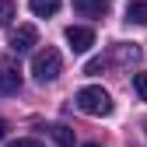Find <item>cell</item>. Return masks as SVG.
<instances>
[{
	"mask_svg": "<svg viewBox=\"0 0 147 147\" xmlns=\"http://www.w3.org/2000/svg\"><path fill=\"white\" fill-rule=\"evenodd\" d=\"M84 147H102V144H84Z\"/></svg>",
	"mask_w": 147,
	"mask_h": 147,
	"instance_id": "2e32d148",
	"label": "cell"
},
{
	"mask_svg": "<svg viewBox=\"0 0 147 147\" xmlns=\"http://www.w3.org/2000/svg\"><path fill=\"white\" fill-rule=\"evenodd\" d=\"M67 42H70L74 53H88L91 46H95V32L84 28V25H70L67 28Z\"/></svg>",
	"mask_w": 147,
	"mask_h": 147,
	"instance_id": "277c9868",
	"label": "cell"
},
{
	"mask_svg": "<svg viewBox=\"0 0 147 147\" xmlns=\"http://www.w3.org/2000/svg\"><path fill=\"white\" fill-rule=\"evenodd\" d=\"M49 133H53V140H56L60 147H74V130H70V126L56 123V126H49Z\"/></svg>",
	"mask_w": 147,
	"mask_h": 147,
	"instance_id": "9c48e42d",
	"label": "cell"
},
{
	"mask_svg": "<svg viewBox=\"0 0 147 147\" xmlns=\"http://www.w3.org/2000/svg\"><path fill=\"white\" fill-rule=\"evenodd\" d=\"M18 91H21V74L4 67L0 70V95H18Z\"/></svg>",
	"mask_w": 147,
	"mask_h": 147,
	"instance_id": "8992f818",
	"label": "cell"
},
{
	"mask_svg": "<svg viewBox=\"0 0 147 147\" xmlns=\"http://www.w3.org/2000/svg\"><path fill=\"white\" fill-rule=\"evenodd\" d=\"M77 109L84 116H112V98H109V91L98 88V84H88L77 91Z\"/></svg>",
	"mask_w": 147,
	"mask_h": 147,
	"instance_id": "6da1fadb",
	"label": "cell"
},
{
	"mask_svg": "<svg viewBox=\"0 0 147 147\" xmlns=\"http://www.w3.org/2000/svg\"><path fill=\"white\" fill-rule=\"evenodd\" d=\"M28 4H32V11L39 14V18H53V14L60 11L63 0H28Z\"/></svg>",
	"mask_w": 147,
	"mask_h": 147,
	"instance_id": "ba28073f",
	"label": "cell"
},
{
	"mask_svg": "<svg viewBox=\"0 0 147 147\" xmlns=\"http://www.w3.org/2000/svg\"><path fill=\"white\" fill-rule=\"evenodd\" d=\"M126 18H130L133 25H147V4L144 0H130V4H126Z\"/></svg>",
	"mask_w": 147,
	"mask_h": 147,
	"instance_id": "52a82bcc",
	"label": "cell"
},
{
	"mask_svg": "<svg viewBox=\"0 0 147 147\" xmlns=\"http://www.w3.org/2000/svg\"><path fill=\"white\" fill-rule=\"evenodd\" d=\"M60 70H63V60H60V53L53 49V46L39 49V53L32 56V74H35V81H39V84L56 81V77H60Z\"/></svg>",
	"mask_w": 147,
	"mask_h": 147,
	"instance_id": "7a4b0ae2",
	"label": "cell"
},
{
	"mask_svg": "<svg viewBox=\"0 0 147 147\" xmlns=\"http://www.w3.org/2000/svg\"><path fill=\"white\" fill-rule=\"evenodd\" d=\"M133 88H137V95L147 102V74H133Z\"/></svg>",
	"mask_w": 147,
	"mask_h": 147,
	"instance_id": "7c38bea8",
	"label": "cell"
},
{
	"mask_svg": "<svg viewBox=\"0 0 147 147\" xmlns=\"http://www.w3.org/2000/svg\"><path fill=\"white\" fill-rule=\"evenodd\" d=\"M35 42H39V28H35V25H18L11 32V49L14 53H28Z\"/></svg>",
	"mask_w": 147,
	"mask_h": 147,
	"instance_id": "3957f363",
	"label": "cell"
},
{
	"mask_svg": "<svg viewBox=\"0 0 147 147\" xmlns=\"http://www.w3.org/2000/svg\"><path fill=\"white\" fill-rule=\"evenodd\" d=\"M7 147H42V140H35V137H21V140H11Z\"/></svg>",
	"mask_w": 147,
	"mask_h": 147,
	"instance_id": "5bb4252c",
	"label": "cell"
},
{
	"mask_svg": "<svg viewBox=\"0 0 147 147\" xmlns=\"http://www.w3.org/2000/svg\"><path fill=\"white\" fill-rule=\"evenodd\" d=\"M74 11L81 18H102L109 11V0H74Z\"/></svg>",
	"mask_w": 147,
	"mask_h": 147,
	"instance_id": "5b68a950",
	"label": "cell"
},
{
	"mask_svg": "<svg viewBox=\"0 0 147 147\" xmlns=\"http://www.w3.org/2000/svg\"><path fill=\"white\" fill-rule=\"evenodd\" d=\"M105 67H109V60H91V63L84 67V74H91V77H95V74H102Z\"/></svg>",
	"mask_w": 147,
	"mask_h": 147,
	"instance_id": "4fadbf2b",
	"label": "cell"
},
{
	"mask_svg": "<svg viewBox=\"0 0 147 147\" xmlns=\"http://www.w3.org/2000/svg\"><path fill=\"white\" fill-rule=\"evenodd\" d=\"M116 60H123V63H137L140 60V49L130 42V46H116Z\"/></svg>",
	"mask_w": 147,
	"mask_h": 147,
	"instance_id": "30bf717a",
	"label": "cell"
},
{
	"mask_svg": "<svg viewBox=\"0 0 147 147\" xmlns=\"http://www.w3.org/2000/svg\"><path fill=\"white\" fill-rule=\"evenodd\" d=\"M14 0H0V28H4V25H11V18H14Z\"/></svg>",
	"mask_w": 147,
	"mask_h": 147,
	"instance_id": "8fae6325",
	"label": "cell"
},
{
	"mask_svg": "<svg viewBox=\"0 0 147 147\" xmlns=\"http://www.w3.org/2000/svg\"><path fill=\"white\" fill-rule=\"evenodd\" d=\"M4 137H7V123L0 119V140H4Z\"/></svg>",
	"mask_w": 147,
	"mask_h": 147,
	"instance_id": "9a60e30c",
	"label": "cell"
}]
</instances>
